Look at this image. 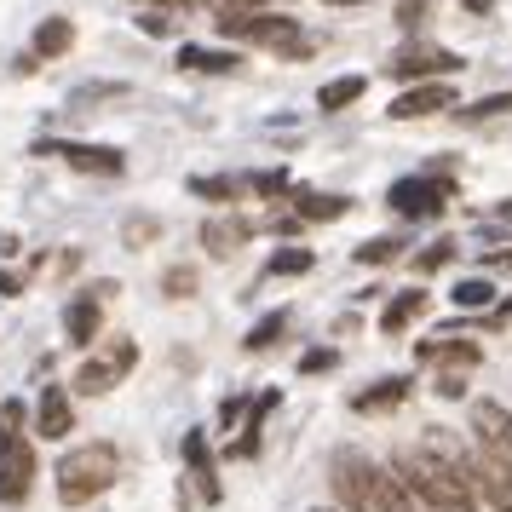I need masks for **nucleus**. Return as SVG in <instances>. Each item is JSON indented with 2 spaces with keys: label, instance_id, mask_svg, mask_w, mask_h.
<instances>
[{
  "label": "nucleus",
  "instance_id": "obj_32",
  "mask_svg": "<svg viewBox=\"0 0 512 512\" xmlns=\"http://www.w3.org/2000/svg\"><path fill=\"white\" fill-rule=\"evenodd\" d=\"M190 196H202V202H236L242 179H190Z\"/></svg>",
  "mask_w": 512,
  "mask_h": 512
},
{
  "label": "nucleus",
  "instance_id": "obj_17",
  "mask_svg": "<svg viewBox=\"0 0 512 512\" xmlns=\"http://www.w3.org/2000/svg\"><path fill=\"white\" fill-rule=\"evenodd\" d=\"M426 305H432V294H426V288H403V294L380 311V328H386V334H403L409 323H420V317H426Z\"/></svg>",
  "mask_w": 512,
  "mask_h": 512
},
{
  "label": "nucleus",
  "instance_id": "obj_19",
  "mask_svg": "<svg viewBox=\"0 0 512 512\" xmlns=\"http://www.w3.org/2000/svg\"><path fill=\"white\" fill-rule=\"evenodd\" d=\"M179 70H196V75H236L242 70V58L236 52H213V47H179Z\"/></svg>",
  "mask_w": 512,
  "mask_h": 512
},
{
  "label": "nucleus",
  "instance_id": "obj_40",
  "mask_svg": "<svg viewBox=\"0 0 512 512\" xmlns=\"http://www.w3.org/2000/svg\"><path fill=\"white\" fill-rule=\"evenodd\" d=\"M489 265H495V271H507V265H512V248H495V254H489Z\"/></svg>",
  "mask_w": 512,
  "mask_h": 512
},
{
  "label": "nucleus",
  "instance_id": "obj_27",
  "mask_svg": "<svg viewBox=\"0 0 512 512\" xmlns=\"http://www.w3.org/2000/svg\"><path fill=\"white\" fill-rule=\"evenodd\" d=\"M265 271H271V277H305V271H311V248H277Z\"/></svg>",
  "mask_w": 512,
  "mask_h": 512
},
{
  "label": "nucleus",
  "instance_id": "obj_16",
  "mask_svg": "<svg viewBox=\"0 0 512 512\" xmlns=\"http://www.w3.org/2000/svg\"><path fill=\"white\" fill-rule=\"evenodd\" d=\"M70 426H75L70 397L58 392V386H47V392H41V409H35V432L52 443V438H70Z\"/></svg>",
  "mask_w": 512,
  "mask_h": 512
},
{
  "label": "nucleus",
  "instance_id": "obj_3",
  "mask_svg": "<svg viewBox=\"0 0 512 512\" xmlns=\"http://www.w3.org/2000/svg\"><path fill=\"white\" fill-rule=\"evenodd\" d=\"M116 443H81V449H70L64 461H58V501L64 507H87L93 495H104V489L116 484Z\"/></svg>",
  "mask_w": 512,
  "mask_h": 512
},
{
  "label": "nucleus",
  "instance_id": "obj_29",
  "mask_svg": "<svg viewBox=\"0 0 512 512\" xmlns=\"http://www.w3.org/2000/svg\"><path fill=\"white\" fill-rule=\"evenodd\" d=\"M449 300L461 305V311H484V305L495 300V288H489L484 277H466V282H455V294H449Z\"/></svg>",
  "mask_w": 512,
  "mask_h": 512
},
{
  "label": "nucleus",
  "instance_id": "obj_39",
  "mask_svg": "<svg viewBox=\"0 0 512 512\" xmlns=\"http://www.w3.org/2000/svg\"><path fill=\"white\" fill-rule=\"evenodd\" d=\"M24 288V271H0V300H12Z\"/></svg>",
  "mask_w": 512,
  "mask_h": 512
},
{
  "label": "nucleus",
  "instance_id": "obj_12",
  "mask_svg": "<svg viewBox=\"0 0 512 512\" xmlns=\"http://www.w3.org/2000/svg\"><path fill=\"white\" fill-rule=\"evenodd\" d=\"M41 156H64V162L81 167V173H110V179L127 167V156L110 150V144H41Z\"/></svg>",
  "mask_w": 512,
  "mask_h": 512
},
{
  "label": "nucleus",
  "instance_id": "obj_8",
  "mask_svg": "<svg viewBox=\"0 0 512 512\" xmlns=\"http://www.w3.org/2000/svg\"><path fill=\"white\" fill-rule=\"evenodd\" d=\"M466 484H472V495H478L484 507L512 512V472H507L501 461H489V455H472V461H466Z\"/></svg>",
  "mask_w": 512,
  "mask_h": 512
},
{
  "label": "nucleus",
  "instance_id": "obj_28",
  "mask_svg": "<svg viewBox=\"0 0 512 512\" xmlns=\"http://www.w3.org/2000/svg\"><path fill=\"white\" fill-rule=\"evenodd\" d=\"M196 282H202V277H196V265H167V271H162V294H167V300H190V294H196Z\"/></svg>",
  "mask_w": 512,
  "mask_h": 512
},
{
  "label": "nucleus",
  "instance_id": "obj_10",
  "mask_svg": "<svg viewBox=\"0 0 512 512\" xmlns=\"http://www.w3.org/2000/svg\"><path fill=\"white\" fill-rule=\"evenodd\" d=\"M455 70H466V64L443 47H415V52H397L392 58L397 81H438V75H455Z\"/></svg>",
  "mask_w": 512,
  "mask_h": 512
},
{
  "label": "nucleus",
  "instance_id": "obj_11",
  "mask_svg": "<svg viewBox=\"0 0 512 512\" xmlns=\"http://www.w3.org/2000/svg\"><path fill=\"white\" fill-rule=\"evenodd\" d=\"M438 110H455V87H449V81H420V87H409V93L392 98V116L397 121L438 116Z\"/></svg>",
  "mask_w": 512,
  "mask_h": 512
},
{
  "label": "nucleus",
  "instance_id": "obj_22",
  "mask_svg": "<svg viewBox=\"0 0 512 512\" xmlns=\"http://www.w3.org/2000/svg\"><path fill=\"white\" fill-rule=\"evenodd\" d=\"M75 47V24L70 18H47V24L35 29V58H58V52Z\"/></svg>",
  "mask_w": 512,
  "mask_h": 512
},
{
  "label": "nucleus",
  "instance_id": "obj_20",
  "mask_svg": "<svg viewBox=\"0 0 512 512\" xmlns=\"http://www.w3.org/2000/svg\"><path fill=\"white\" fill-rule=\"evenodd\" d=\"M277 409V392H259L254 403H248V426H242V438L231 443L236 461H248V455H259V432H265V415Z\"/></svg>",
  "mask_w": 512,
  "mask_h": 512
},
{
  "label": "nucleus",
  "instance_id": "obj_23",
  "mask_svg": "<svg viewBox=\"0 0 512 512\" xmlns=\"http://www.w3.org/2000/svg\"><path fill=\"white\" fill-rule=\"evenodd\" d=\"M351 202L346 196H317V190H294V213L300 219H340Z\"/></svg>",
  "mask_w": 512,
  "mask_h": 512
},
{
  "label": "nucleus",
  "instance_id": "obj_15",
  "mask_svg": "<svg viewBox=\"0 0 512 512\" xmlns=\"http://www.w3.org/2000/svg\"><path fill=\"white\" fill-rule=\"evenodd\" d=\"M415 357H420V363H443V369H478V363H484V351L472 346V340H455V334L420 340Z\"/></svg>",
  "mask_w": 512,
  "mask_h": 512
},
{
  "label": "nucleus",
  "instance_id": "obj_30",
  "mask_svg": "<svg viewBox=\"0 0 512 512\" xmlns=\"http://www.w3.org/2000/svg\"><path fill=\"white\" fill-rule=\"evenodd\" d=\"M156 236H162V219H156V213H133V219L121 225V242H127V248H144V242H156Z\"/></svg>",
  "mask_w": 512,
  "mask_h": 512
},
{
  "label": "nucleus",
  "instance_id": "obj_45",
  "mask_svg": "<svg viewBox=\"0 0 512 512\" xmlns=\"http://www.w3.org/2000/svg\"><path fill=\"white\" fill-rule=\"evenodd\" d=\"M403 6H426V0H403Z\"/></svg>",
  "mask_w": 512,
  "mask_h": 512
},
{
  "label": "nucleus",
  "instance_id": "obj_4",
  "mask_svg": "<svg viewBox=\"0 0 512 512\" xmlns=\"http://www.w3.org/2000/svg\"><path fill=\"white\" fill-rule=\"evenodd\" d=\"M219 24V35L225 41H254V47H277L282 58L300 47V18H282V12H265V6H254V12H219L213 18Z\"/></svg>",
  "mask_w": 512,
  "mask_h": 512
},
{
  "label": "nucleus",
  "instance_id": "obj_37",
  "mask_svg": "<svg viewBox=\"0 0 512 512\" xmlns=\"http://www.w3.org/2000/svg\"><path fill=\"white\" fill-rule=\"evenodd\" d=\"M334 363H340V357H334V351H305V357H300V374H328V369H334Z\"/></svg>",
  "mask_w": 512,
  "mask_h": 512
},
{
  "label": "nucleus",
  "instance_id": "obj_24",
  "mask_svg": "<svg viewBox=\"0 0 512 512\" xmlns=\"http://www.w3.org/2000/svg\"><path fill=\"white\" fill-rule=\"evenodd\" d=\"M363 87H369L363 75H340V81H328L323 93H317V110H346V104L363 98Z\"/></svg>",
  "mask_w": 512,
  "mask_h": 512
},
{
  "label": "nucleus",
  "instance_id": "obj_35",
  "mask_svg": "<svg viewBox=\"0 0 512 512\" xmlns=\"http://www.w3.org/2000/svg\"><path fill=\"white\" fill-rule=\"evenodd\" d=\"M512 110V93H495V98H478V104H472V110H461L466 121H484V116H507Z\"/></svg>",
  "mask_w": 512,
  "mask_h": 512
},
{
  "label": "nucleus",
  "instance_id": "obj_18",
  "mask_svg": "<svg viewBox=\"0 0 512 512\" xmlns=\"http://www.w3.org/2000/svg\"><path fill=\"white\" fill-rule=\"evenodd\" d=\"M403 397H409V380L392 374V380H380V386H369V392L351 397V409H357V415H386V409H397Z\"/></svg>",
  "mask_w": 512,
  "mask_h": 512
},
{
  "label": "nucleus",
  "instance_id": "obj_6",
  "mask_svg": "<svg viewBox=\"0 0 512 512\" xmlns=\"http://www.w3.org/2000/svg\"><path fill=\"white\" fill-rule=\"evenodd\" d=\"M472 443H478V455H489V461H501L512 472V409L507 403H495V397L472 403Z\"/></svg>",
  "mask_w": 512,
  "mask_h": 512
},
{
  "label": "nucleus",
  "instance_id": "obj_21",
  "mask_svg": "<svg viewBox=\"0 0 512 512\" xmlns=\"http://www.w3.org/2000/svg\"><path fill=\"white\" fill-rule=\"evenodd\" d=\"M185 461L196 466V478H202V501H219L225 489H219V478H213V461H208V438H202V432H185Z\"/></svg>",
  "mask_w": 512,
  "mask_h": 512
},
{
  "label": "nucleus",
  "instance_id": "obj_43",
  "mask_svg": "<svg viewBox=\"0 0 512 512\" xmlns=\"http://www.w3.org/2000/svg\"><path fill=\"white\" fill-rule=\"evenodd\" d=\"M328 6H357V0H328Z\"/></svg>",
  "mask_w": 512,
  "mask_h": 512
},
{
  "label": "nucleus",
  "instance_id": "obj_13",
  "mask_svg": "<svg viewBox=\"0 0 512 512\" xmlns=\"http://www.w3.org/2000/svg\"><path fill=\"white\" fill-rule=\"evenodd\" d=\"M248 236H254V219H242V213H213L208 225H202V248H208L213 259H231Z\"/></svg>",
  "mask_w": 512,
  "mask_h": 512
},
{
  "label": "nucleus",
  "instance_id": "obj_26",
  "mask_svg": "<svg viewBox=\"0 0 512 512\" xmlns=\"http://www.w3.org/2000/svg\"><path fill=\"white\" fill-rule=\"evenodd\" d=\"M18 426H24V403H18V397H6V403H0V455L24 443V432H18Z\"/></svg>",
  "mask_w": 512,
  "mask_h": 512
},
{
  "label": "nucleus",
  "instance_id": "obj_41",
  "mask_svg": "<svg viewBox=\"0 0 512 512\" xmlns=\"http://www.w3.org/2000/svg\"><path fill=\"white\" fill-rule=\"evenodd\" d=\"M495 323H512V300L501 305V311H495Z\"/></svg>",
  "mask_w": 512,
  "mask_h": 512
},
{
  "label": "nucleus",
  "instance_id": "obj_2",
  "mask_svg": "<svg viewBox=\"0 0 512 512\" xmlns=\"http://www.w3.org/2000/svg\"><path fill=\"white\" fill-rule=\"evenodd\" d=\"M397 484L415 495L420 507L432 512H478V495H472V484H466V472H455L449 461H438L432 449H403L392 461Z\"/></svg>",
  "mask_w": 512,
  "mask_h": 512
},
{
  "label": "nucleus",
  "instance_id": "obj_42",
  "mask_svg": "<svg viewBox=\"0 0 512 512\" xmlns=\"http://www.w3.org/2000/svg\"><path fill=\"white\" fill-rule=\"evenodd\" d=\"M156 6H162V12H173V6H185V0H156Z\"/></svg>",
  "mask_w": 512,
  "mask_h": 512
},
{
  "label": "nucleus",
  "instance_id": "obj_31",
  "mask_svg": "<svg viewBox=\"0 0 512 512\" xmlns=\"http://www.w3.org/2000/svg\"><path fill=\"white\" fill-rule=\"evenodd\" d=\"M397 254H403V236H374L357 248V265H392Z\"/></svg>",
  "mask_w": 512,
  "mask_h": 512
},
{
  "label": "nucleus",
  "instance_id": "obj_1",
  "mask_svg": "<svg viewBox=\"0 0 512 512\" xmlns=\"http://www.w3.org/2000/svg\"><path fill=\"white\" fill-rule=\"evenodd\" d=\"M328 472H334V501H340V512H415V495L397 484L392 466H374L357 449H340Z\"/></svg>",
  "mask_w": 512,
  "mask_h": 512
},
{
  "label": "nucleus",
  "instance_id": "obj_34",
  "mask_svg": "<svg viewBox=\"0 0 512 512\" xmlns=\"http://www.w3.org/2000/svg\"><path fill=\"white\" fill-rule=\"evenodd\" d=\"M449 259H455V242H432V248H426V254L415 259V271H420V277H426V271H443Z\"/></svg>",
  "mask_w": 512,
  "mask_h": 512
},
{
  "label": "nucleus",
  "instance_id": "obj_33",
  "mask_svg": "<svg viewBox=\"0 0 512 512\" xmlns=\"http://www.w3.org/2000/svg\"><path fill=\"white\" fill-rule=\"evenodd\" d=\"M242 190H254V196H282L288 190V173H254V179H242Z\"/></svg>",
  "mask_w": 512,
  "mask_h": 512
},
{
  "label": "nucleus",
  "instance_id": "obj_44",
  "mask_svg": "<svg viewBox=\"0 0 512 512\" xmlns=\"http://www.w3.org/2000/svg\"><path fill=\"white\" fill-rule=\"evenodd\" d=\"M311 512H340V507H311Z\"/></svg>",
  "mask_w": 512,
  "mask_h": 512
},
{
  "label": "nucleus",
  "instance_id": "obj_5",
  "mask_svg": "<svg viewBox=\"0 0 512 512\" xmlns=\"http://www.w3.org/2000/svg\"><path fill=\"white\" fill-rule=\"evenodd\" d=\"M133 363H139V346H133V340H98L93 357L75 374V392H87V397L110 392V386H121V374L133 369Z\"/></svg>",
  "mask_w": 512,
  "mask_h": 512
},
{
  "label": "nucleus",
  "instance_id": "obj_9",
  "mask_svg": "<svg viewBox=\"0 0 512 512\" xmlns=\"http://www.w3.org/2000/svg\"><path fill=\"white\" fill-rule=\"evenodd\" d=\"M29 484H35V443L24 438L18 449L0 455V501H6V507H24Z\"/></svg>",
  "mask_w": 512,
  "mask_h": 512
},
{
  "label": "nucleus",
  "instance_id": "obj_25",
  "mask_svg": "<svg viewBox=\"0 0 512 512\" xmlns=\"http://www.w3.org/2000/svg\"><path fill=\"white\" fill-rule=\"evenodd\" d=\"M282 328H288V311H271V317H259V323L248 328V340H242V346H248V351H271L282 340Z\"/></svg>",
  "mask_w": 512,
  "mask_h": 512
},
{
  "label": "nucleus",
  "instance_id": "obj_7",
  "mask_svg": "<svg viewBox=\"0 0 512 512\" xmlns=\"http://www.w3.org/2000/svg\"><path fill=\"white\" fill-rule=\"evenodd\" d=\"M449 196H455V179H438V173H432V179H397L386 202H392L403 219H432V213H443Z\"/></svg>",
  "mask_w": 512,
  "mask_h": 512
},
{
  "label": "nucleus",
  "instance_id": "obj_38",
  "mask_svg": "<svg viewBox=\"0 0 512 512\" xmlns=\"http://www.w3.org/2000/svg\"><path fill=\"white\" fill-rule=\"evenodd\" d=\"M438 392H443V397H461V392H466V369H443V374H438Z\"/></svg>",
  "mask_w": 512,
  "mask_h": 512
},
{
  "label": "nucleus",
  "instance_id": "obj_36",
  "mask_svg": "<svg viewBox=\"0 0 512 512\" xmlns=\"http://www.w3.org/2000/svg\"><path fill=\"white\" fill-rule=\"evenodd\" d=\"M139 29H144V35H173V12L150 6V12H139Z\"/></svg>",
  "mask_w": 512,
  "mask_h": 512
},
{
  "label": "nucleus",
  "instance_id": "obj_14",
  "mask_svg": "<svg viewBox=\"0 0 512 512\" xmlns=\"http://www.w3.org/2000/svg\"><path fill=\"white\" fill-rule=\"evenodd\" d=\"M98 328H104V300L87 288V294H75L70 311H64V334H70V346H98Z\"/></svg>",
  "mask_w": 512,
  "mask_h": 512
}]
</instances>
